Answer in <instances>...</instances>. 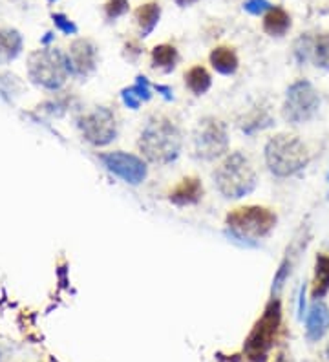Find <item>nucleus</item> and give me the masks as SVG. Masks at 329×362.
I'll return each mask as SVG.
<instances>
[{
	"label": "nucleus",
	"instance_id": "nucleus-2",
	"mask_svg": "<svg viewBox=\"0 0 329 362\" xmlns=\"http://www.w3.org/2000/svg\"><path fill=\"white\" fill-rule=\"evenodd\" d=\"M269 172L276 178H291L309 165V150L302 139L293 134H276L263 148Z\"/></svg>",
	"mask_w": 329,
	"mask_h": 362
},
{
	"label": "nucleus",
	"instance_id": "nucleus-1",
	"mask_svg": "<svg viewBox=\"0 0 329 362\" xmlns=\"http://www.w3.org/2000/svg\"><path fill=\"white\" fill-rule=\"evenodd\" d=\"M139 152L156 165H169L180 158L183 138L178 125L164 116H154L144 125L138 141Z\"/></svg>",
	"mask_w": 329,
	"mask_h": 362
},
{
	"label": "nucleus",
	"instance_id": "nucleus-23",
	"mask_svg": "<svg viewBox=\"0 0 329 362\" xmlns=\"http://www.w3.org/2000/svg\"><path fill=\"white\" fill-rule=\"evenodd\" d=\"M129 0H109L104 4V15L109 21H115L129 11Z\"/></svg>",
	"mask_w": 329,
	"mask_h": 362
},
{
	"label": "nucleus",
	"instance_id": "nucleus-25",
	"mask_svg": "<svg viewBox=\"0 0 329 362\" xmlns=\"http://www.w3.org/2000/svg\"><path fill=\"white\" fill-rule=\"evenodd\" d=\"M245 8L251 11V13H265L271 6H269L265 0H251Z\"/></svg>",
	"mask_w": 329,
	"mask_h": 362
},
{
	"label": "nucleus",
	"instance_id": "nucleus-12",
	"mask_svg": "<svg viewBox=\"0 0 329 362\" xmlns=\"http://www.w3.org/2000/svg\"><path fill=\"white\" fill-rule=\"evenodd\" d=\"M329 332V307L322 300H314L306 313V337L319 342Z\"/></svg>",
	"mask_w": 329,
	"mask_h": 362
},
{
	"label": "nucleus",
	"instance_id": "nucleus-27",
	"mask_svg": "<svg viewBox=\"0 0 329 362\" xmlns=\"http://www.w3.org/2000/svg\"><path fill=\"white\" fill-rule=\"evenodd\" d=\"M306 286L302 287V291H300V300H299V318H303V315H306Z\"/></svg>",
	"mask_w": 329,
	"mask_h": 362
},
{
	"label": "nucleus",
	"instance_id": "nucleus-22",
	"mask_svg": "<svg viewBox=\"0 0 329 362\" xmlns=\"http://www.w3.org/2000/svg\"><path fill=\"white\" fill-rule=\"evenodd\" d=\"M309 62L329 72V33H319L311 39V61Z\"/></svg>",
	"mask_w": 329,
	"mask_h": 362
},
{
	"label": "nucleus",
	"instance_id": "nucleus-28",
	"mask_svg": "<svg viewBox=\"0 0 329 362\" xmlns=\"http://www.w3.org/2000/svg\"><path fill=\"white\" fill-rule=\"evenodd\" d=\"M176 4L181 6V8H185V6H191L194 4V2H198V0H174Z\"/></svg>",
	"mask_w": 329,
	"mask_h": 362
},
{
	"label": "nucleus",
	"instance_id": "nucleus-10",
	"mask_svg": "<svg viewBox=\"0 0 329 362\" xmlns=\"http://www.w3.org/2000/svg\"><path fill=\"white\" fill-rule=\"evenodd\" d=\"M101 163L106 167L109 172L123 179L124 183L139 185L143 183L149 176V167L143 158L135 154L123 152V150H113V152H104L99 156Z\"/></svg>",
	"mask_w": 329,
	"mask_h": 362
},
{
	"label": "nucleus",
	"instance_id": "nucleus-3",
	"mask_svg": "<svg viewBox=\"0 0 329 362\" xmlns=\"http://www.w3.org/2000/svg\"><path fill=\"white\" fill-rule=\"evenodd\" d=\"M218 192L227 199H242L256 189L258 174L243 152H231L212 174Z\"/></svg>",
	"mask_w": 329,
	"mask_h": 362
},
{
	"label": "nucleus",
	"instance_id": "nucleus-4",
	"mask_svg": "<svg viewBox=\"0 0 329 362\" xmlns=\"http://www.w3.org/2000/svg\"><path fill=\"white\" fill-rule=\"evenodd\" d=\"M282 326V302L271 298L263 309L262 316L252 326L249 337L243 344V353L251 362H267L269 353L276 342L278 332Z\"/></svg>",
	"mask_w": 329,
	"mask_h": 362
},
{
	"label": "nucleus",
	"instance_id": "nucleus-26",
	"mask_svg": "<svg viewBox=\"0 0 329 362\" xmlns=\"http://www.w3.org/2000/svg\"><path fill=\"white\" fill-rule=\"evenodd\" d=\"M53 19H55V24L59 26V28H61L62 31H64V33H68V35H70V33H75V26L72 24V22L70 21H66V19H64V17L62 15H55L53 17Z\"/></svg>",
	"mask_w": 329,
	"mask_h": 362
},
{
	"label": "nucleus",
	"instance_id": "nucleus-24",
	"mask_svg": "<svg viewBox=\"0 0 329 362\" xmlns=\"http://www.w3.org/2000/svg\"><path fill=\"white\" fill-rule=\"evenodd\" d=\"M289 273H291V260H289V256H285L282 264H280V267H278L276 276H274L273 291H278V289H280V287L283 286V282L288 280Z\"/></svg>",
	"mask_w": 329,
	"mask_h": 362
},
{
	"label": "nucleus",
	"instance_id": "nucleus-18",
	"mask_svg": "<svg viewBox=\"0 0 329 362\" xmlns=\"http://www.w3.org/2000/svg\"><path fill=\"white\" fill-rule=\"evenodd\" d=\"M150 97H152V84L143 75L138 77L135 84H132L130 88H124L123 92H121L123 102L129 108H132V110H138L141 102L150 101Z\"/></svg>",
	"mask_w": 329,
	"mask_h": 362
},
{
	"label": "nucleus",
	"instance_id": "nucleus-14",
	"mask_svg": "<svg viewBox=\"0 0 329 362\" xmlns=\"http://www.w3.org/2000/svg\"><path fill=\"white\" fill-rule=\"evenodd\" d=\"M263 31L271 37H283L291 30V15L280 6H271L263 13L262 21Z\"/></svg>",
	"mask_w": 329,
	"mask_h": 362
},
{
	"label": "nucleus",
	"instance_id": "nucleus-21",
	"mask_svg": "<svg viewBox=\"0 0 329 362\" xmlns=\"http://www.w3.org/2000/svg\"><path fill=\"white\" fill-rule=\"evenodd\" d=\"M22 41L17 31L0 30V64L13 61L21 53Z\"/></svg>",
	"mask_w": 329,
	"mask_h": 362
},
{
	"label": "nucleus",
	"instance_id": "nucleus-16",
	"mask_svg": "<svg viewBox=\"0 0 329 362\" xmlns=\"http://www.w3.org/2000/svg\"><path fill=\"white\" fill-rule=\"evenodd\" d=\"M329 293V255L320 253L314 258V275L311 282V298L322 300Z\"/></svg>",
	"mask_w": 329,
	"mask_h": 362
},
{
	"label": "nucleus",
	"instance_id": "nucleus-29",
	"mask_svg": "<svg viewBox=\"0 0 329 362\" xmlns=\"http://www.w3.org/2000/svg\"><path fill=\"white\" fill-rule=\"evenodd\" d=\"M326 357H328V361H329V344H328V347H326Z\"/></svg>",
	"mask_w": 329,
	"mask_h": 362
},
{
	"label": "nucleus",
	"instance_id": "nucleus-8",
	"mask_svg": "<svg viewBox=\"0 0 329 362\" xmlns=\"http://www.w3.org/2000/svg\"><path fill=\"white\" fill-rule=\"evenodd\" d=\"M30 79L46 90H59L70 75V64L61 51L42 50L30 59Z\"/></svg>",
	"mask_w": 329,
	"mask_h": 362
},
{
	"label": "nucleus",
	"instance_id": "nucleus-17",
	"mask_svg": "<svg viewBox=\"0 0 329 362\" xmlns=\"http://www.w3.org/2000/svg\"><path fill=\"white\" fill-rule=\"evenodd\" d=\"M135 17V24H138L139 31H141V35L149 37L154 28L160 22L161 17V6L160 2H156V0H150V2H144L135 10L134 13Z\"/></svg>",
	"mask_w": 329,
	"mask_h": 362
},
{
	"label": "nucleus",
	"instance_id": "nucleus-19",
	"mask_svg": "<svg viewBox=\"0 0 329 362\" xmlns=\"http://www.w3.org/2000/svg\"><path fill=\"white\" fill-rule=\"evenodd\" d=\"M150 59H152V66H154L156 70L169 73L178 66L180 53H178L174 44H167V42H164V44H158V46L152 48Z\"/></svg>",
	"mask_w": 329,
	"mask_h": 362
},
{
	"label": "nucleus",
	"instance_id": "nucleus-7",
	"mask_svg": "<svg viewBox=\"0 0 329 362\" xmlns=\"http://www.w3.org/2000/svg\"><path fill=\"white\" fill-rule=\"evenodd\" d=\"M320 110V96L308 79L294 81L285 92L282 105L283 119L291 125H303L314 119Z\"/></svg>",
	"mask_w": 329,
	"mask_h": 362
},
{
	"label": "nucleus",
	"instance_id": "nucleus-5",
	"mask_svg": "<svg viewBox=\"0 0 329 362\" xmlns=\"http://www.w3.org/2000/svg\"><path fill=\"white\" fill-rule=\"evenodd\" d=\"M231 235L238 240L258 242L267 238L274 230L278 218L273 210L262 205H245L231 210L225 218Z\"/></svg>",
	"mask_w": 329,
	"mask_h": 362
},
{
	"label": "nucleus",
	"instance_id": "nucleus-13",
	"mask_svg": "<svg viewBox=\"0 0 329 362\" xmlns=\"http://www.w3.org/2000/svg\"><path fill=\"white\" fill-rule=\"evenodd\" d=\"M203 198V183L196 176H187L170 190L169 199L178 207H187V205H196Z\"/></svg>",
	"mask_w": 329,
	"mask_h": 362
},
{
	"label": "nucleus",
	"instance_id": "nucleus-9",
	"mask_svg": "<svg viewBox=\"0 0 329 362\" xmlns=\"http://www.w3.org/2000/svg\"><path fill=\"white\" fill-rule=\"evenodd\" d=\"M82 138L93 147H106L118 138V118L106 107L93 108L79 119Z\"/></svg>",
	"mask_w": 329,
	"mask_h": 362
},
{
	"label": "nucleus",
	"instance_id": "nucleus-6",
	"mask_svg": "<svg viewBox=\"0 0 329 362\" xmlns=\"http://www.w3.org/2000/svg\"><path fill=\"white\" fill-rule=\"evenodd\" d=\"M229 152V130L218 118H203L192 134V156L200 161H214Z\"/></svg>",
	"mask_w": 329,
	"mask_h": 362
},
{
	"label": "nucleus",
	"instance_id": "nucleus-11",
	"mask_svg": "<svg viewBox=\"0 0 329 362\" xmlns=\"http://www.w3.org/2000/svg\"><path fill=\"white\" fill-rule=\"evenodd\" d=\"M66 59L73 75L86 77L97 66V48L88 39H79L72 44Z\"/></svg>",
	"mask_w": 329,
	"mask_h": 362
},
{
	"label": "nucleus",
	"instance_id": "nucleus-20",
	"mask_svg": "<svg viewBox=\"0 0 329 362\" xmlns=\"http://www.w3.org/2000/svg\"><path fill=\"white\" fill-rule=\"evenodd\" d=\"M185 84L194 96H203L211 90L212 77L205 66L196 64L185 72Z\"/></svg>",
	"mask_w": 329,
	"mask_h": 362
},
{
	"label": "nucleus",
	"instance_id": "nucleus-15",
	"mask_svg": "<svg viewBox=\"0 0 329 362\" xmlns=\"http://www.w3.org/2000/svg\"><path fill=\"white\" fill-rule=\"evenodd\" d=\"M212 68L221 75H234L240 66V59L234 48L231 46H216L209 55Z\"/></svg>",
	"mask_w": 329,
	"mask_h": 362
}]
</instances>
